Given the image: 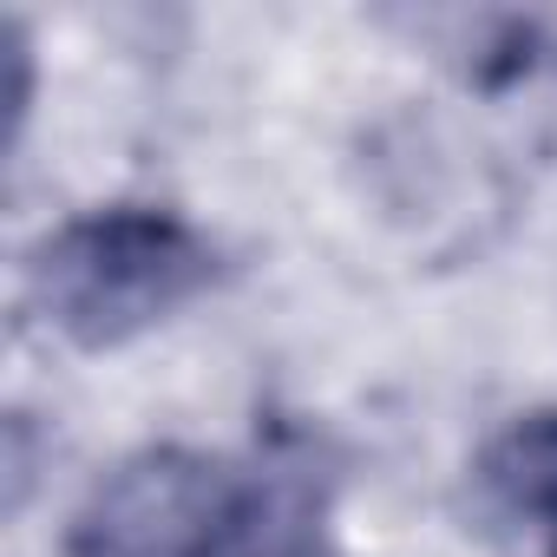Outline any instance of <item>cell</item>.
I'll return each mask as SVG.
<instances>
[{"mask_svg": "<svg viewBox=\"0 0 557 557\" xmlns=\"http://www.w3.org/2000/svg\"><path fill=\"white\" fill-rule=\"evenodd\" d=\"M216 275L210 243L145 203H112L60 223L27 262V302L73 348H119L171 322Z\"/></svg>", "mask_w": 557, "mask_h": 557, "instance_id": "6da1fadb", "label": "cell"}, {"mask_svg": "<svg viewBox=\"0 0 557 557\" xmlns=\"http://www.w3.org/2000/svg\"><path fill=\"white\" fill-rule=\"evenodd\" d=\"M236 524L243 498L223 466L184 446H151L92 485L73 518V557H210Z\"/></svg>", "mask_w": 557, "mask_h": 557, "instance_id": "7a4b0ae2", "label": "cell"}, {"mask_svg": "<svg viewBox=\"0 0 557 557\" xmlns=\"http://www.w3.org/2000/svg\"><path fill=\"white\" fill-rule=\"evenodd\" d=\"M485 485L505 511H544L557 518V413L518 420L485 453Z\"/></svg>", "mask_w": 557, "mask_h": 557, "instance_id": "3957f363", "label": "cell"}]
</instances>
